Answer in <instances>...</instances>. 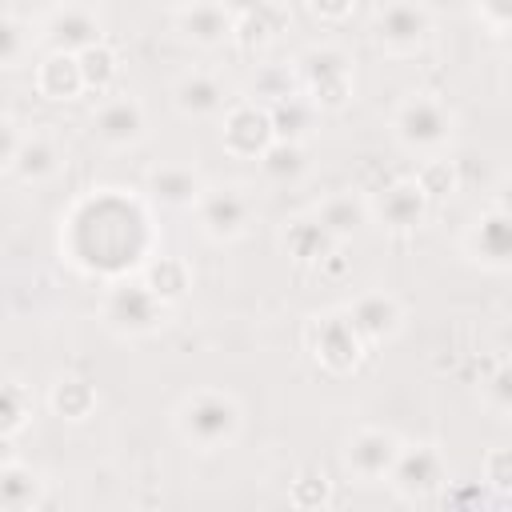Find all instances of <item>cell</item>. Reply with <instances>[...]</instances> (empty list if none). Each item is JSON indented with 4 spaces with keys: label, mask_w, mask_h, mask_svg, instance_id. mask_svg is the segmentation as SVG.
<instances>
[{
    "label": "cell",
    "mask_w": 512,
    "mask_h": 512,
    "mask_svg": "<svg viewBox=\"0 0 512 512\" xmlns=\"http://www.w3.org/2000/svg\"><path fill=\"white\" fill-rule=\"evenodd\" d=\"M172 428L192 452H224L244 432V404L224 388H192L176 404Z\"/></svg>",
    "instance_id": "6da1fadb"
},
{
    "label": "cell",
    "mask_w": 512,
    "mask_h": 512,
    "mask_svg": "<svg viewBox=\"0 0 512 512\" xmlns=\"http://www.w3.org/2000/svg\"><path fill=\"white\" fill-rule=\"evenodd\" d=\"M388 132L392 140L408 152V156H444L456 140V112L444 96L436 92H408L392 116H388Z\"/></svg>",
    "instance_id": "7a4b0ae2"
},
{
    "label": "cell",
    "mask_w": 512,
    "mask_h": 512,
    "mask_svg": "<svg viewBox=\"0 0 512 512\" xmlns=\"http://www.w3.org/2000/svg\"><path fill=\"white\" fill-rule=\"evenodd\" d=\"M296 88L316 112H344L356 96V60L340 44H308L296 60Z\"/></svg>",
    "instance_id": "3957f363"
},
{
    "label": "cell",
    "mask_w": 512,
    "mask_h": 512,
    "mask_svg": "<svg viewBox=\"0 0 512 512\" xmlns=\"http://www.w3.org/2000/svg\"><path fill=\"white\" fill-rule=\"evenodd\" d=\"M168 316H172V308L136 276H120V280H112L108 288H104V296H100V320H104V328L112 332V336H120V340H140V336H152V332H160L164 324H168Z\"/></svg>",
    "instance_id": "277c9868"
},
{
    "label": "cell",
    "mask_w": 512,
    "mask_h": 512,
    "mask_svg": "<svg viewBox=\"0 0 512 512\" xmlns=\"http://www.w3.org/2000/svg\"><path fill=\"white\" fill-rule=\"evenodd\" d=\"M384 484L408 500V504H424V500H436L448 484H452V468H448V456L436 440H404Z\"/></svg>",
    "instance_id": "5b68a950"
},
{
    "label": "cell",
    "mask_w": 512,
    "mask_h": 512,
    "mask_svg": "<svg viewBox=\"0 0 512 512\" xmlns=\"http://www.w3.org/2000/svg\"><path fill=\"white\" fill-rule=\"evenodd\" d=\"M304 348L312 352V360L332 372V376H348L356 372V364L364 360L368 344L356 336V328L348 324L344 308H324L316 316H308L304 324Z\"/></svg>",
    "instance_id": "8992f818"
},
{
    "label": "cell",
    "mask_w": 512,
    "mask_h": 512,
    "mask_svg": "<svg viewBox=\"0 0 512 512\" xmlns=\"http://www.w3.org/2000/svg\"><path fill=\"white\" fill-rule=\"evenodd\" d=\"M196 224L212 244H232L240 240L252 220H256V200L244 184H204L196 200Z\"/></svg>",
    "instance_id": "52a82bcc"
},
{
    "label": "cell",
    "mask_w": 512,
    "mask_h": 512,
    "mask_svg": "<svg viewBox=\"0 0 512 512\" xmlns=\"http://www.w3.org/2000/svg\"><path fill=\"white\" fill-rule=\"evenodd\" d=\"M460 256L472 268L496 272V276L512 268V216H508V208L500 200L488 204V208H480L468 220V228L460 236Z\"/></svg>",
    "instance_id": "ba28073f"
},
{
    "label": "cell",
    "mask_w": 512,
    "mask_h": 512,
    "mask_svg": "<svg viewBox=\"0 0 512 512\" xmlns=\"http://www.w3.org/2000/svg\"><path fill=\"white\" fill-rule=\"evenodd\" d=\"M432 8L424 0H384L372 16V40L388 56H416L432 36Z\"/></svg>",
    "instance_id": "9c48e42d"
},
{
    "label": "cell",
    "mask_w": 512,
    "mask_h": 512,
    "mask_svg": "<svg viewBox=\"0 0 512 512\" xmlns=\"http://www.w3.org/2000/svg\"><path fill=\"white\" fill-rule=\"evenodd\" d=\"M432 212L428 192L416 184V176L388 180L380 192L368 196V220H376L388 232H416Z\"/></svg>",
    "instance_id": "30bf717a"
},
{
    "label": "cell",
    "mask_w": 512,
    "mask_h": 512,
    "mask_svg": "<svg viewBox=\"0 0 512 512\" xmlns=\"http://www.w3.org/2000/svg\"><path fill=\"white\" fill-rule=\"evenodd\" d=\"M348 324L356 328V336L376 348V344H388L404 332V304L400 296L384 292V288H368V292H356L348 304H340Z\"/></svg>",
    "instance_id": "8fae6325"
},
{
    "label": "cell",
    "mask_w": 512,
    "mask_h": 512,
    "mask_svg": "<svg viewBox=\"0 0 512 512\" xmlns=\"http://www.w3.org/2000/svg\"><path fill=\"white\" fill-rule=\"evenodd\" d=\"M272 144V120L260 100H236L220 112V148L236 160H256Z\"/></svg>",
    "instance_id": "7c38bea8"
},
{
    "label": "cell",
    "mask_w": 512,
    "mask_h": 512,
    "mask_svg": "<svg viewBox=\"0 0 512 512\" xmlns=\"http://www.w3.org/2000/svg\"><path fill=\"white\" fill-rule=\"evenodd\" d=\"M400 444H404L400 432L380 428V424H364V428H356V432L344 440V464H348V472H352L356 480L380 484V480L388 476V468H392Z\"/></svg>",
    "instance_id": "4fadbf2b"
},
{
    "label": "cell",
    "mask_w": 512,
    "mask_h": 512,
    "mask_svg": "<svg viewBox=\"0 0 512 512\" xmlns=\"http://www.w3.org/2000/svg\"><path fill=\"white\" fill-rule=\"evenodd\" d=\"M92 136L112 148V152H124V148H136L144 136H148V112L136 96L128 92H116L108 100H100V108L92 112Z\"/></svg>",
    "instance_id": "5bb4252c"
},
{
    "label": "cell",
    "mask_w": 512,
    "mask_h": 512,
    "mask_svg": "<svg viewBox=\"0 0 512 512\" xmlns=\"http://www.w3.org/2000/svg\"><path fill=\"white\" fill-rule=\"evenodd\" d=\"M40 40H44L48 52L76 56V52H84V48H92V44L104 40V24H100V16L88 4H60V8H52L44 16Z\"/></svg>",
    "instance_id": "9a60e30c"
},
{
    "label": "cell",
    "mask_w": 512,
    "mask_h": 512,
    "mask_svg": "<svg viewBox=\"0 0 512 512\" xmlns=\"http://www.w3.org/2000/svg\"><path fill=\"white\" fill-rule=\"evenodd\" d=\"M228 104V84L208 68H188L172 80V108L188 120H216Z\"/></svg>",
    "instance_id": "2e32d148"
},
{
    "label": "cell",
    "mask_w": 512,
    "mask_h": 512,
    "mask_svg": "<svg viewBox=\"0 0 512 512\" xmlns=\"http://www.w3.org/2000/svg\"><path fill=\"white\" fill-rule=\"evenodd\" d=\"M276 244L280 252L292 260V264H304V268H320L336 248L340 240L312 216V212H300V216H288L276 232Z\"/></svg>",
    "instance_id": "e0dca14e"
},
{
    "label": "cell",
    "mask_w": 512,
    "mask_h": 512,
    "mask_svg": "<svg viewBox=\"0 0 512 512\" xmlns=\"http://www.w3.org/2000/svg\"><path fill=\"white\" fill-rule=\"evenodd\" d=\"M60 168H64V144L48 128H32V132H24V140H20L16 160H12L8 172L20 184H48Z\"/></svg>",
    "instance_id": "ac0fdd59"
},
{
    "label": "cell",
    "mask_w": 512,
    "mask_h": 512,
    "mask_svg": "<svg viewBox=\"0 0 512 512\" xmlns=\"http://www.w3.org/2000/svg\"><path fill=\"white\" fill-rule=\"evenodd\" d=\"M176 32L196 48H220L232 40V12L220 0H192L176 8Z\"/></svg>",
    "instance_id": "d6986e66"
},
{
    "label": "cell",
    "mask_w": 512,
    "mask_h": 512,
    "mask_svg": "<svg viewBox=\"0 0 512 512\" xmlns=\"http://www.w3.org/2000/svg\"><path fill=\"white\" fill-rule=\"evenodd\" d=\"M204 184H208V180H204L192 164H156V168H148V176H144V188H148L152 204L176 208V212H180V208H196Z\"/></svg>",
    "instance_id": "ffe728a7"
},
{
    "label": "cell",
    "mask_w": 512,
    "mask_h": 512,
    "mask_svg": "<svg viewBox=\"0 0 512 512\" xmlns=\"http://www.w3.org/2000/svg\"><path fill=\"white\" fill-rule=\"evenodd\" d=\"M312 216H316L340 244L352 240L364 224H372V220H368V196H360V192H352V188H336V192L320 196V204L312 208Z\"/></svg>",
    "instance_id": "44dd1931"
},
{
    "label": "cell",
    "mask_w": 512,
    "mask_h": 512,
    "mask_svg": "<svg viewBox=\"0 0 512 512\" xmlns=\"http://www.w3.org/2000/svg\"><path fill=\"white\" fill-rule=\"evenodd\" d=\"M292 24L284 0H268L264 8L256 12H244V16H232V44L244 48V52H256V48H268L284 28Z\"/></svg>",
    "instance_id": "7402d4cb"
},
{
    "label": "cell",
    "mask_w": 512,
    "mask_h": 512,
    "mask_svg": "<svg viewBox=\"0 0 512 512\" xmlns=\"http://www.w3.org/2000/svg\"><path fill=\"white\" fill-rule=\"evenodd\" d=\"M100 396H96V384L88 376H76V372H64L48 384V412L68 420V424H80L96 412Z\"/></svg>",
    "instance_id": "603a6c76"
},
{
    "label": "cell",
    "mask_w": 512,
    "mask_h": 512,
    "mask_svg": "<svg viewBox=\"0 0 512 512\" xmlns=\"http://www.w3.org/2000/svg\"><path fill=\"white\" fill-rule=\"evenodd\" d=\"M40 504H44V476L16 456L0 464V512H28Z\"/></svg>",
    "instance_id": "cb8c5ba5"
},
{
    "label": "cell",
    "mask_w": 512,
    "mask_h": 512,
    "mask_svg": "<svg viewBox=\"0 0 512 512\" xmlns=\"http://www.w3.org/2000/svg\"><path fill=\"white\" fill-rule=\"evenodd\" d=\"M36 92L44 100H56V104L76 100L84 92V76H80L76 56H68V52H44L40 64H36Z\"/></svg>",
    "instance_id": "d4e9b609"
},
{
    "label": "cell",
    "mask_w": 512,
    "mask_h": 512,
    "mask_svg": "<svg viewBox=\"0 0 512 512\" xmlns=\"http://www.w3.org/2000/svg\"><path fill=\"white\" fill-rule=\"evenodd\" d=\"M256 164H260L264 180H272V184H300L308 176V168H312L308 144H300V140H276V136L256 156Z\"/></svg>",
    "instance_id": "484cf974"
},
{
    "label": "cell",
    "mask_w": 512,
    "mask_h": 512,
    "mask_svg": "<svg viewBox=\"0 0 512 512\" xmlns=\"http://www.w3.org/2000/svg\"><path fill=\"white\" fill-rule=\"evenodd\" d=\"M140 280H144L168 308H176V304L188 296V288H192V268H188V260H180V256H156L152 264H144Z\"/></svg>",
    "instance_id": "4316f807"
},
{
    "label": "cell",
    "mask_w": 512,
    "mask_h": 512,
    "mask_svg": "<svg viewBox=\"0 0 512 512\" xmlns=\"http://www.w3.org/2000/svg\"><path fill=\"white\" fill-rule=\"evenodd\" d=\"M268 108V120H272V136L276 140H308L312 136V124H316V108L300 96V92H292V96H280V100H272V104H264Z\"/></svg>",
    "instance_id": "83f0119b"
},
{
    "label": "cell",
    "mask_w": 512,
    "mask_h": 512,
    "mask_svg": "<svg viewBox=\"0 0 512 512\" xmlns=\"http://www.w3.org/2000/svg\"><path fill=\"white\" fill-rule=\"evenodd\" d=\"M76 64H80L84 88H92V92H108L112 80L120 76V56H116V48H108L104 40L92 44V48H84V52H76Z\"/></svg>",
    "instance_id": "f1b7e54d"
},
{
    "label": "cell",
    "mask_w": 512,
    "mask_h": 512,
    "mask_svg": "<svg viewBox=\"0 0 512 512\" xmlns=\"http://www.w3.org/2000/svg\"><path fill=\"white\" fill-rule=\"evenodd\" d=\"M28 420H32V396H28V388L16 384V380H0V432L16 440L28 428Z\"/></svg>",
    "instance_id": "f546056e"
},
{
    "label": "cell",
    "mask_w": 512,
    "mask_h": 512,
    "mask_svg": "<svg viewBox=\"0 0 512 512\" xmlns=\"http://www.w3.org/2000/svg\"><path fill=\"white\" fill-rule=\"evenodd\" d=\"M288 504L292 508H324V504H332V480L320 468L296 472V480L288 484Z\"/></svg>",
    "instance_id": "4dcf8cb0"
},
{
    "label": "cell",
    "mask_w": 512,
    "mask_h": 512,
    "mask_svg": "<svg viewBox=\"0 0 512 512\" xmlns=\"http://www.w3.org/2000/svg\"><path fill=\"white\" fill-rule=\"evenodd\" d=\"M32 48V24L12 16V12H0V68H16Z\"/></svg>",
    "instance_id": "1f68e13d"
},
{
    "label": "cell",
    "mask_w": 512,
    "mask_h": 512,
    "mask_svg": "<svg viewBox=\"0 0 512 512\" xmlns=\"http://www.w3.org/2000/svg\"><path fill=\"white\" fill-rule=\"evenodd\" d=\"M292 92H300L292 64H260V68H256V76H252V96H256L260 104H272V100L292 96Z\"/></svg>",
    "instance_id": "d6a6232c"
},
{
    "label": "cell",
    "mask_w": 512,
    "mask_h": 512,
    "mask_svg": "<svg viewBox=\"0 0 512 512\" xmlns=\"http://www.w3.org/2000/svg\"><path fill=\"white\" fill-rule=\"evenodd\" d=\"M416 184L428 192V200H444V196L456 192L460 176H456L452 160H444V156H428V160L420 164V172H416Z\"/></svg>",
    "instance_id": "836d02e7"
},
{
    "label": "cell",
    "mask_w": 512,
    "mask_h": 512,
    "mask_svg": "<svg viewBox=\"0 0 512 512\" xmlns=\"http://www.w3.org/2000/svg\"><path fill=\"white\" fill-rule=\"evenodd\" d=\"M480 400L496 416H508L512 412V368H508V360H496L492 372L480 380Z\"/></svg>",
    "instance_id": "e575fe53"
},
{
    "label": "cell",
    "mask_w": 512,
    "mask_h": 512,
    "mask_svg": "<svg viewBox=\"0 0 512 512\" xmlns=\"http://www.w3.org/2000/svg\"><path fill=\"white\" fill-rule=\"evenodd\" d=\"M484 488H492L496 496L512 492V452L508 448H488V456H484Z\"/></svg>",
    "instance_id": "d590c367"
},
{
    "label": "cell",
    "mask_w": 512,
    "mask_h": 512,
    "mask_svg": "<svg viewBox=\"0 0 512 512\" xmlns=\"http://www.w3.org/2000/svg\"><path fill=\"white\" fill-rule=\"evenodd\" d=\"M476 20L492 32V36H508V20H512V4L508 0H472Z\"/></svg>",
    "instance_id": "8d00e7d4"
},
{
    "label": "cell",
    "mask_w": 512,
    "mask_h": 512,
    "mask_svg": "<svg viewBox=\"0 0 512 512\" xmlns=\"http://www.w3.org/2000/svg\"><path fill=\"white\" fill-rule=\"evenodd\" d=\"M20 140H24V128H20L12 116H4V112H0V172H8V168H12Z\"/></svg>",
    "instance_id": "74e56055"
},
{
    "label": "cell",
    "mask_w": 512,
    "mask_h": 512,
    "mask_svg": "<svg viewBox=\"0 0 512 512\" xmlns=\"http://www.w3.org/2000/svg\"><path fill=\"white\" fill-rule=\"evenodd\" d=\"M308 12L316 20H328V24H340L356 12V0H308Z\"/></svg>",
    "instance_id": "f35d334b"
},
{
    "label": "cell",
    "mask_w": 512,
    "mask_h": 512,
    "mask_svg": "<svg viewBox=\"0 0 512 512\" xmlns=\"http://www.w3.org/2000/svg\"><path fill=\"white\" fill-rule=\"evenodd\" d=\"M220 4H224L232 16H244V12H256V8H264L268 0H220Z\"/></svg>",
    "instance_id": "ab89813d"
},
{
    "label": "cell",
    "mask_w": 512,
    "mask_h": 512,
    "mask_svg": "<svg viewBox=\"0 0 512 512\" xmlns=\"http://www.w3.org/2000/svg\"><path fill=\"white\" fill-rule=\"evenodd\" d=\"M12 456H16V448H12V436H4V432H0V464H8Z\"/></svg>",
    "instance_id": "60d3db41"
},
{
    "label": "cell",
    "mask_w": 512,
    "mask_h": 512,
    "mask_svg": "<svg viewBox=\"0 0 512 512\" xmlns=\"http://www.w3.org/2000/svg\"><path fill=\"white\" fill-rule=\"evenodd\" d=\"M164 4H172V8H184V4H192V0H164Z\"/></svg>",
    "instance_id": "b9f144b4"
}]
</instances>
